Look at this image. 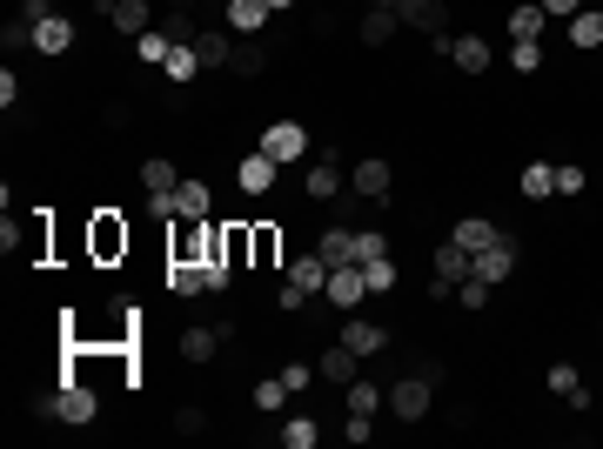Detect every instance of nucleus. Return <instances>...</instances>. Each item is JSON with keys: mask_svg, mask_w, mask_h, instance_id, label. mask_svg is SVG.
<instances>
[{"mask_svg": "<svg viewBox=\"0 0 603 449\" xmlns=\"http://www.w3.org/2000/svg\"><path fill=\"white\" fill-rule=\"evenodd\" d=\"M429 403H436V382H429L423 369L402 376V382H389V416H396V423H423Z\"/></svg>", "mask_w": 603, "mask_h": 449, "instance_id": "1", "label": "nucleus"}, {"mask_svg": "<svg viewBox=\"0 0 603 449\" xmlns=\"http://www.w3.org/2000/svg\"><path fill=\"white\" fill-rule=\"evenodd\" d=\"M88 255L101 262V269H114V262L128 255V222H121L114 208H101V215L88 222Z\"/></svg>", "mask_w": 603, "mask_h": 449, "instance_id": "2", "label": "nucleus"}, {"mask_svg": "<svg viewBox=\"0 0 603 449\" xmlns=\"http://www.w3.org/2000/svg\"><path fill=\"white\" fill-rule=\"evenodd\" d=\"M469 275H476V255H469L463 242H443V248H436V282H429V295L443 302V295H456V289H463Z\"/></svg>", "mask_w": 603, "mask_h": 449, "instance_id": "3", "label": "nucleus"}, {"mask_svg": "<svg viewBox=\"0 0 603 449\" xmlns=\"http://www.w3.org/2000/svg\"><path fill=\"white\" fill-rule=\"evenodd\" d=\"M94 416H101V396H94L81 376H67L61 396H54V423H74V429H81V423H94Z\"/></svg>", "mask_w": 603, "mask_h": 449, "instance_id": "4", "label": "nucleus"}, {"mask_svg": "<svg viewBox=\"0 0 603 449\" xmlns=\"http://www.w3.org/2000/svg\"><path fill=\"white\" fill-rule=\"evenodd\" d=\"M262 155L302 161V155H309V128H302V121H268V128H262Z\"/></svg>", "mask_w": 603, "mask_h": 449, "instance_id": "5", "label": "nucleus"}, {"mask_svg": "<svg viewBox=\"0 0 603 449\" xmlns=\"http://www.w3.org/2000/svg\"><path fill=\"white\" fill-rule=\"evenodd\" d=\"M342 315L362 309V295H369V275H362V262H349V269H329V289H322Z\"/></svg>", "mask_w": 603, "mask_h": 449, "instance_id": "6", "label": "nucleus"}, {"mask_svg": "<svg viewBox=\"0 0 603 449\" xmlns=\"http://www.w3.org/2000/svg\"><path fill=\"white\" fill-rule=\"evenodd\" d=\"M510 275H516V242L510 235H496L490 248H476V282L496 289V282H510Z\"/></svg>", "mask_w": 603, "mask_h": 449, "instance_id": "7", "label": "nucleus"}, {"mask_svg": "<svg viewBox=\"0 0 603 449\" xmlns=\"http://www.w3.org/2000/svg\"><path fill=\"white\" fill-rule=\"evenodd\" d=\"M101 14L114 21V34H128V41H141L148 27H155V14H148V0H94Z\"/></svg>", "mask_w": 603, "mask_h": 449, "instance_id": "8", "label": "nucleus"}, {"mask_svg": "<svg viewBox=\"0 0 603 449\" xmlns=\"http://www.w3.org/2000/svg\"><path fill=\"white\" fill-rule=\"evenodd\" d=\"M349 188H356V195H369V202H382V195L396 188V168H389L382 155H369V161H356V168H349Z\"/></svg>", "mask_w": 603, "mask_h": 449, "instance_id": "9", "label": "nucleus"}, {"mask_svg": "<svg viewBox=\"0 0 603 449\" xmlns=\"http://www.w3.org/2000/svg\"><path fill=\"white\" fill-rule=\"evenodd\" d=\"M275 175H282V161L255 148V155H242V168H235V188H242V195H268V188H275Z\"/></svg>", "mask_w": 603, "mask_h": 449, "instance_id": "10", "label": "nucleus"}, {"mask_svg": "<svg viewBox=\"0 0 603 449\" xmlns=\"http://www.w3.org/2000/svg\"><path fill=\"white\" fill-rule=\"evenodd\" d=\"M356 349H349V342H329V349H322V362H315V376L322 382H335V389H349V382H356Z\"/></svg>", "mask_w": 603, "mask_h": 449, "instance_id": "11", "label": "nucleus"}, {"mask_svg": "<svg viewBox=\"0 0 603 449\" xmlns=\"http://www.w3.org/2000/svg\"><path fill=\"white\" fill-rule=\"evenodd\" d=\"M449 61H456V68H463V74H490L496 47L483 41V34H456V41H449Z\"/></svg>", "mask_w": 603, "mask_h": 449, "instance_id": "12", "label": "nucleus"}, {"mask_svg": "<svg viewBox=\"0 0 603 449\" xmlns=\"http://www.w3.org/2000/svg\"><path fill=\"white\" fill-rule=\"evenodd\" d=\"M396 21L402 27H423V34H443L449 7H443V0H396Z\"/></svg>", "mask_w": 603, "mask_h": 449, "instance_id": "13", "label": "nucleus"}, {"mask_svg": "<svg viewBox=\"0 0 603 449\" xmlns=\"http://www.w3.org/2000/svg\"><path fill=\"white\" fill-rule=\"evenodd\" d=\"M342 342H349L356 356H376V349H389V329H382V322H362V315H342Z\"/></svg>", "mask_w": 603, "mask_h": 449, "instance_id": "14", "label": "nucleus"}, {"mask_svg": "<svg viewBox=\"0 0 603 449\" xmlns=\"http://www.w3.org/2000/svg\"><path fill=\"white\" fill-rule=\"evenodd\" d=\"M289 282H295L302 295H322V289H329V262H322V248L295 255V262H289Z\"/></svg>", "mask_w": 603, "mask_h": 449, "instance_id": "15", "label": "nucleus"}, {"mask_svg": "<svg viewBox=\"0 0 603 449\" xmlns=\"http://www.w3.org/2000/svg\"><path fill=\"white\" fill-rule=\"evenodd\" d=\"M563 27H570V47H583V54H597V47H603V7H597V0H590L583 14H570Z\"/></svg>", "mask_w": 603, "mask_h": 449, "instance_id": "16", "label": "nucleus"}, {"mask_svg": "<svg viewBox=\"0 0 603 449\" xmlns=\"http://www.w3.org/2000/svg\"><path fill=\"white\" fill-rule=\"evenodd\" d=\"M543 27H550V14H543L536 0H523V7H510V41H543Z\"/></svg>", "mask_w": 603, "mask_h": 449, "instance_id": "17", "label": "nucleus"}, {"mask_svg": "<svg viewBox=\"0 0 603 449\" xmlns=\"http://www.w3.org/2000/svg\"><path fill=\"white\" fill-rule=\"evenodd\" d=\"M496 235H503V228H496L490 215H463V222H456V235H449V242H463L469 255H476V248H490Z\"/></svg>", "mask_w": 603, "mask_h": 449, "instance_id": "18", "label": "nucleus"}, {"mask_svg": "<svg viewBox=\"0 0 603 449\" xmlns=\"http://www.w3.org/2000/svg\"><path fill=\"white\" fill-rule=\"evenodd\" d=\"M168 54H175V34H168V27H148V34L134 41V61H148V68H168Z\"/></svg>", "mask_w": 603, "mask_h": 449, "instance_id": "19", "label": "nucleus"}, {"mask_svg": "<svg viewBox=\"0 0 603 449\" xmlns=\"http://www.w3.org/2000/svg\"><path fill=\"white\" fill-rule=\"evenodd\" d=\"M516 188H523L530 202H543V195H557V161H530V168L516 175Z\"/></svg>", "mask_w": 603, "mask_h": 449, "instance_id": "20", "label": "nucleus"}, {"mask_svg": "<svg viewBox=\"0 0 603 449\" xmlns=\"http://www.w3.org/2000/svg\"><path fill=\"white\" fill-rule=\"evenodd\" d=\"M315 248H322V262H329V269H349V262H356V228H329Z\"/></svg>", "mask_w": 603, "mask_h": 449, "instance_id": "21", "label": "nucleus"}, {"mask_svg": "<svg viewBox=\"0 0 603 449\" xmlns=\"http://www.w3.org/2000/svg\"><path fill=\"white\" fill-rule=\"evenodd\" d=\"M34 47H41V54H67V47H74V21H61V14H47V21L34 27Z\"/></svg>", "mask_w": 603, "mask_h": 449, "instance_id": "22", "label": "nucleus"}, {"mask_svg": "<svg viewBox=\"0 0 603 449\" xmlns=\"http://www.w3.org/2000/svg\"><path fill=\"white\" fill-rule=\"evenodd\" d=\"M208 202H215V195H208V181H181V188H175L181 222H208Z\"/></svg>", "mask_w": 603, "mask_h": 449, "instance_id": "23", "label": "nucleus"}, {"mask_svg": "<svg viewBox=\"0 0 603 449\" xmlns=\"http://www.w3.org/2000/svg\"><path fill=\"white\" fill-rule=\"evenodd\" d=\"M215 349H222V329L208 322V329H181V356L188 362H215Z\"/></svg>", "mask_w": 603, "mask_h": 449, "instance_id": "24", "label": "nucleus"}, {"mask_svg": "<svg viewBox=\"0 0 603 449\" xmlns=\"http://www.w3.org/2000/svg\"><path fill=\"white\" fill-rule=\"evenodd\" d=\"M228 27H235V34H262L268 27V0H228Z\"/></svg>", "mask_w": 603, "mask_h": 449, "instance_id": "25", "label": "nucleus"}, {"mask_svg": "<svg viewBox=\"0 0 603 449\" xmlns=\"http://www.w3.org/2000/svg\"><path fill=\"white\" fill-rule=\"evenodd\" d=\"M396 27H402V21H396V7H369L356 34H362V47H382L389 34H396Z\"/></svg>", "mask_w": 603, "mask_h": 449, "instance_id": "26", "label": "nucleus"}, {"mask_svg": "<svg viewBox=\"0 0 603 449\" xmlns=\"http://www.w3.org/2000/svg\"><path fill=\"white\" fill-rule=\"evenodd\" d=\"M195 54H201V68H228V61H235L228 34H215V27H201V34H195Z\"/></svg>", "mask_w": 603, "mask_h": 449, "instance_id": "27", "label": "nucleus"}, {"mask_svg": "<svg viewBox=\"0 0 603 449\" xmlns=\"http://www.w3.org/2000/svg\"><path fill=\"white\" fill-rule=\"evenodd\" d=\"M168 289H175V295H208V282H201V262L175 255V262H168Z\"/></svg>", "mask_w": 603, "mask_h": 449, "instance_id": "28", "label": "nucleus"}, {"mask_svg": "<svg viewBox=\"0 0 603 449\" xmlns=\"http://www.w3.org/2000/svg\"><path fill=\"white\" fill-rule=\"evenodd\" d=\"M228 68L242 74V81H255V74H262V68H268V47H262V41H255V34H242V47H235V61H228Z\"/></svg>", "mask_w": 603, "mask_h": 449, "instance_id": "29", "label": "nucleus"}, {"mask_svg": "<svg viewBox=\"0 0 603 449\" xmlns=\"http://www.w3.org/2000/svg\"><path fill=\"white\" fill-rule=\"evenodd\" d=\"M161 74H168L175 88H188V81H195V74H201V54H195V47H188V41H175V54H168V68H161Z\"/></svg>", "mask_w": 603, "mask_h": 449, "instance_id": "30", "label": "nucleus"}, {"mask_svg": "<svg viewBox=\"0 0 603 449\" xmlns=\"http://www.w3.org/2000/svg\"><path fill=\"white\" fill-rule=\"evenodd\" d=\"M141 188H148V195H175L181 181H175V161H141Z\"/></svg>", "mask_w": 603, "mask_h": 449, "instance_id": "31", "label": "nucleus"}, {"mask_svg": "<svg viewBox=\"0 0 603 449\" xmlns=\"http://www.w3.org/2000/svg\"><path fill=\"white\" fill-rule=\"evenodd\" d=\"M389 403V389H382V382H349V409H356V416H376V409Z\"/></svg>", "mask_w": 603, "mask_h": 449, "instance_id": "32", "label": "nucleus"}, {"mask_svg": "<svg viewBox=\"0 0 603 449\" xmlns=\"http://www.w3.org/2000/svg\"><path fill=\"white\" fill-rule=\"evenodd\" d=\"M302 188H309L315 202H329L335 188H342V168H335V161H315V168H309V181H302Z\"/></svg>", "mask_w": 603, "mask_h": 449, "instance_id": "33", "label": "nucleus"}, {"mask_svg": "<svg viewBox=\"0 0 603 449\" xmlns=\"http://www.w3.org/2000/svg\"><path fill=\"white\" fill-rule=\"evenodd\" d=\"M315 436H322L315 416H289V423H282V443H289V449H315Z\"/></svg>", "mask_w": 603, "mask_h": 449, "instance_id": "34", "label": "nucleus"}, {"mask_svg": "<svg viewBox=\"0 0 603 449\" xmlns=\"http://www.w3.org/2000/svg\"><path fill=\"white\" fill-rule=\"evenodd\" d=\"M275 262H282V235L268 222H255V269H275Z\"/></svg>", "mask_w": 603, "mask_h": 449, "instance_id": "35", "label": "nucleus"}, {"mask_svg": "<svg viewBox=\"0 0 603 449\" xmlns=\"http://www.w3.org/2000/svg\"><path fill=\"white\" fill-rule=\"evenodd\" d=\"M543 54H550L543 41H510V68L516 74H536V68H543Z\"/></svg>", "mask_w": 603, "mask_h": 449, "instance_id": "36", "label": "nucleus"}, {"mask_svg": "<svg viewBox=\"0 0 603 449\" xmlns=\"http://www.w3.org/2000/svg\"><path fill=\"white\" fill-rule=\"evenodd\" d=\"M289 396H295V389L282 376H262V382H255V409H282Z\"/></svg>", "mask_w": 603, "mask_h": 449, "instance_id": "37", "label": "nucleus"}, {"mask_svg": "<svg viewBox=\"0 0 603 449\" xmlns=\"http://www.w3.org/2000/svg\"><path fill=\"white\" fill-rule=\"evenodd\" d=\"M577 389H583V382H577V362H550V396H563V403H570Z\"/></svg>", "mask_w": 603, "mask_h": 449, "instance_id": "38", "label": "nucleus"}, {"mask_svg": "<svg viewBox=\"0 0 603 449\" xmlns=\"http://www.w3.org/2000/svg\"><path fill=\"white\" fill-rule=\"evenodd\" d=\"M0 47H7V54H21V47H34V21H21V14H14V21L0 27Z\"/></svg>", "mask_w": 603, "mask_h": 449, "instance_id": "39", "label": "nucleus"}, {"mask_svg": "<svg viewBox=\"0 0 603 449\" xmlns=\"http://www.w3.org/2000/svg\"><path fill=\"white\" fill-rule=\"evenodd\" d=\"M362 275H369V295L396 289V262H389V255H382V262H362Z\"/></svg>", "mask_w": 603, "mask_h": 449, "instance_id": "40", "label": "nucleus"}, {"mask_svg": "<svg viewBox=\"0 0 603 449\" xmlns=\"http://www.w3.org/2000/svg\"><path fill=\"white\" fill-rule=\"evenodd\" d=\"M456 302H463L469 315H483V309H490V282H476V275H469L463 289H456Z\"/></svg>", "mask_w": 603, "mask_h": 449, "instance_id": "41", "label": "nucleus"}, {"mask_svg": "<svg viewBox=\"0 0 603 449\" xmlns=\"http://www.w3.org/2000/svg\"><path fill=\"white\" fill-rule=\"evenodd\" d=\"M583 188H590V175L577 161H557V195H583Z\"/></svg>", "mask_w": 603, "mask_h": 449, "instance_id": "42", "label": "nucleus"}, {"mask_svg": "<svg viewBox=\"0 0 603 449\" xmlns=\"http://www.w3.org/2000/svg\"><path fill=\"white\" fill-rule=\"evenodd\" d=\"M382 255H389V242L376 228H356V262H382Z\"/></svg>", "mask_w": 603, "mask_h": 449, "instance_id": "43", "label": "nucleus"}, {"mask_svg": "<svg viewBox=\"0 0 603 449\" xmlns=\"http://www.w3.org/2000/svg\"><path fill=\"white\" fill-rule=\"evenodd\" d=\"M369 436H376V416H356V409H349V416H342V443H369Z\"/></svg>", "mask_w": 603, "mask_h": 449, "instance_id": "44", "label": "nucleus"}, {"mask_svg": "<svg viewBox=\"0 0 603 449\" xmlns=\"http://www.w3.org/2000/svg\"><path fill=\"white\" fill-rule=\"evenodd\" d=\"M201 282H208V295H222L228 282H235V269H228V262H201Z\"/></svg>", "mask_w": 603, "mask_h": 449, "instance_id": "45", "label": "nucleus"}, {"mask_svg": "<svg viewBox=\"0 0 603 449\" xmlns=\"http://www.w3.org/2000/svg\"><path fill=\"white\" fill-rule=\"evenodd\" d=\"M536 7H543V14H550V21H570V14H583V7H590V0H536Z\"/></svg>", "mask_w": 603, "mask_h": 449, "instance_id": "46", "label": "nucleus"}, {"mask_svg": "<svg viewBox=\"0 0 603 449\" xmlns=\"http://www.w3.org/2000/svg\"><path fill=\"white\" fill-rule=\"evenodd\" d=\"M201 429H208L201 409H175V436H201Z\"/></svg>", "mask_w": 603, "mask_h": 449, "instance_id": "47", "label": "nucleus"}, {"mask_svg": "<svg viewBox=\"0 0 603 449\" xmlns=\"http://www.w3.org/2000/svg\"><path fill=\"white\" fill-rule=\"evenodd\" d=\"M168 34H175V41H188V47H195V34H201V27L188 21V7H175V21H168Z\"/></svg>", "mask_w": 603, "mask_h": 449, "instance_id": "48", "label": "nucleus"}, {"mask_svg": "<svg viewBox=\"0 0 603 449\" xmlns=\"http://www.w3.org/2000/svg\"><path fill=\"white\" fill-rule=\"evenodd\" d=\"M282 382H289V389H309L315 369H309V362H289V369H282Z\"/></svg>", "mask_w": 603, "mask_h": 449, "instance_id": "49", "label": "nucleus"}, {"mask_svg": "<svg viewBox=\"0 0 603 449\" xmlns=\"http://www.w3.org/2000/svg\"><path fill=\"white\" fill-rule=\"evenodd\" d=\"M47 14H54V0H21V21H34V27H41Z\"/></svg>", "mask_w": 603, "mask_h": 449, "instance_id": "50", "label": "nucleus"}, {"mask_svg": "<svg viewBox=\"0 0 603 449\" xmlns=\"http://www.w3.org/2000/svg\"><path fill=\"white\" fill-rule=\"evenodd\" d=\"M101 128H128V101H108L101 108Z\"/></svg>", "mask_w": 603, "mask_h": 449, "instance_id": "51", "label": "nucleus"}, {"mask_svg": "<svg viewBox=\"0 0 603 449\" xmlns=\"http://www.w3.org/2000/svg\"><path fill=\"white\" fill-rule=\"evenodd\" d=\"M148 215H161V222H175L181 208H175V195H148Z\"/></svg>", "mask_w": 603, "mask_h": 449, "instance_id": "52", "label": "nucleus"}, {"mask_svg": "<svg viewBox=\"0 0 603 449\" xmlns=\"http://www.w3.org/2000/svg\"><path fill=\"white\" fill-rule=\"evenodd\" d=\"M282 7H295V0H268V14H282Z\"/></svg>", "mask_w": 603, "mask_h": 449, "instance_id": "53", "label": "nucleus"}, {"mask_svg": "<svg viewBox=\"0 0 603 449\" xmlns=\"http://www.w3.org/2000/svg\"><path fill=\"white\" fill-rule=\"evenodd\" d=\"M376 7H396V0H376Z\"/></svg>", "mask_w": 603, "mask_h": 449, "instance_id": "54", "label": "nucleus"}]
</instances>
